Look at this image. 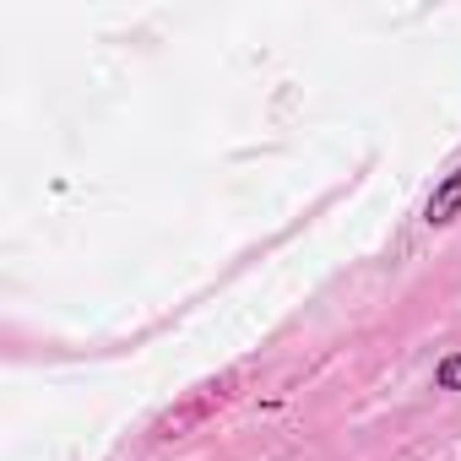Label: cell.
<instances>
[{"mask_svg":"<svg viewBox=\"0 0 461 461\" xmlns=\"http://www.w3.org/2000/svg\"><path fill=\"white\" fill-rule=\"evenodd\" d=\"M461 206V168L434 190V201H429V222H450V212Z\"/></svg>","mask_w":461,"mask_h":461,"instance_id":"1","label":"cell"},{"mask_svg":"<svg viewBox=\"0 0 461 461\" xmlns=\"http://www.w3.org/2000/svg\"><path fill=\"white\" fill-rule=\"evenodd\" d=\"M439 385H445V391H461V353L439 364Z\"/></svg>","mask_w":461,"mask_h":461,"instance_id":"2","label":"cell"}]
</instances>
